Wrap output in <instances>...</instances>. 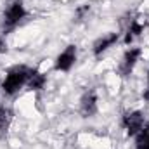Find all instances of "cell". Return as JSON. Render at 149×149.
<instances>
[{
  "instance_id": "obj_10",
  "label": "cell",
  "mask_w": 149,
  "mask_h": 149,
  "mask_svg": "<svg viewBox=\"0 0 149 149\" xmlns=\"http://www.w3.org/2000/svg\"><path fill=\"white\" fill-rule=\"evenodd\" d=\"M135 149H149V125H144V128L135 135Z\"/></svg>"
},
{
  "instance_id": "obj_9",
  "label": "cell",
  "mask_w": 149,
  "mask_h": 149,
  "mask_svg": "<svg viewBox=\"0 0 149 149\" xmlns=\"http://www.w3.org/2000/svg\"><path fill=\"white\" fill-rule=\"evenodd\" d=\"M45 83H47V76L43 73H40L38 70H31L30 71V78H28V83L26 85L31 90H42L45 87Z\"/></svg>"
},
{
  "instance_id": "obj_8",
  "label": "cell",
  "mask_w": 149,
  "mask_h": 149,
  "mask_svg": "<svg viewBox=\"0 0 149 149\" xmlns=\"http://www.w3.org/2000/svg\"><path fill=\"white\" fill-rule=\"evenodd\" d=\"M142 33H144V24H142L139 19H132V21H130V24H128V28H127V31H125L123 43L130 45L135 38H139Z\"/></svg>"
},
{
  "instance_id": "obj_6",
  "label": "cell",
  "mask_w": 149,
  "mask_h": 149,
  "mask_svg": "<svg viewBox=\"0 0 149 149\" xmlns=\"http://www.w3.org/2000/svg\"><path fill=\"white\" fill-rule=\"evenodd\" d=\"M76 63V47L74 45H68L56 59V70L57 71H70Z\"/></svg>"
},
{
  "instance_id": "obj_1",
  "label": "cell",
  "mask_w": 149,
  "mask_h": 149,
  "mask_svg": "<svg viewBox=\"0 0 149 149\" xmlns=\"http://www.w3.org/2000/svg\"><path fill=\"white\" fill-rule=\"evenodd\" d=\"M30 71H31V68H28V66H14V68H10L5 74L3 81H2L3 94L5 95H16L28 83Z\"/></svg>"
},
{
  "instance_id": "obj_7",
  "label": "cell",
  "mask_w": 149,
  "mask_h": 149,
  "mask_svg": "<svg viewBox=\"0 0 149 149\" xmlns=\"http://www.w3.org/2000/svg\"><path fill=\"white\" fill-rule=\"evenodd\" d=\"M120 40V33H109V35H104V37L97 38L92 45V52L95 57H101L104 52H108L114 43H118Z\"/></svg>"
},
{
  "instance_id": "obj_11",
  "label": "cell",
  "mask_w": 149,
  "mask_h": 149,
  "mask_svg": "<svg viewBox=\"0 0 149 149\" xmlns=\"http://www.w3.org/2000/svg\"><path fill=\"white\" fill-rule=\"evenodd\" d=\"M12 121V111L9 108H0V132H5Z\"/></svg>"
},
{
  "instance_id": "obj_5",
  "label": "cell",
  "mask_w": 149,
  "mask_h": 149,
  "mask_svg": "<svg viewBox=\"0 0 149 149\" xmlns=\"http://www.w3.org/2000/svg\"><path fill=\"white\" fill-rule=\"evenodd\" d=\"M99 99H97V95H95V92H87V94H83V97L80 99V114L83 116V118H92V116H95L97 111H99V102H97Z\"/></svg>"
},
{
  "instance_id": "obj_2",
  "label": "cell",
  "mask_w": 149,
  "mask_h": 149,
  "mask_svg": "<svg viewBox=\"0 0 149 149\" xmlns=\"http://www.w3.org/2000/svg\"><path fill=\"white\" fill-rule=\"evenodd\" d=\"M24 17H26V9L23 5V0H12L7 5L5 12H3V26H5V30L16 28Z\"/></svg>"
},
{
  "instance_id": "obj_14",
  "label": "cell",
  "mask_w": 149,
  "mask_h": 149,
  "mask_svg": "<svg viewBox=\"0 0 149 149\" xmlns=\"http://www.w3.org/2000/svg\"><path fill=\"white\" fill-rule=\"evenodd\" d=\"M5 50H7V45H5V42L0 38V54H3Z\"/></svg>"
},
{
  "instance_id": "obj_4",
  "label": "cell",
  "mask_w": 149,
  "mask_h": 149,
  "mask_svg": "<svg viewBox=\"0 0 149 149\" xmlns=\"http://www.w3.org/2000/svg\"><path fill=\"white\" fill-rule=\"evenodd\" d=\"M144 125H146V120L141 111H128L123 116V128L130 137H135L144 128Z\"/></svg>"
},
{
  "instance_id": "obj_13",
  "label": "cell",
  "mask_w": 149,
  "mask_h": 149,
  "mask_svg": "<svg viewBox=\"0 0 149 149\" xmlns=\"http://www.w3.org/2000/svg\"><path fill=\"white\" fill-rule=\"evenodd\" d=\"M142 97H144V101H148V102H149V73H148V87H146V90H144Z\"/></svg>"
},
{
  "instance_id": "obj_12",
  "label": "cell",
  "mask_w": 149,
  "mask_h": 149,
  "mask_svg": "<svg viewBox=\"0 0 149 149\" xmlns=\"http://www.w3.org/2000/svg\"><path fill=\"white\" fill-rule=\"evenodd\" d=\"M88 10H90V5H81V7H78V9H76V12H74L76 21H83V19H85V16L88 14Z\"/></svg>"
},
{
  "instance_id": "obj_3",
  "label": "cell",
  "mask_w": 149,
  "mask_h": 149,
  "mask_svg": "<svg viewBox=\"0 0 149 149\" xmlns=\"http://www.w3.org/2000/svg\"><path fill=\"white\" fill-rule=\"evenodd\" d=\"M141 56H142V50H141L139 47H130V49L123 54V57H121V61H120V66H118L120 76H128V74L132 73L134 68H135V64L139 63Z\"/></svg>"
}]
</instances>
